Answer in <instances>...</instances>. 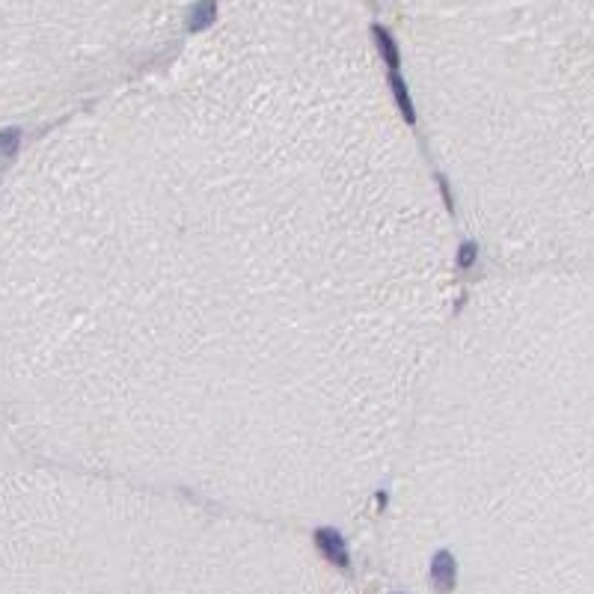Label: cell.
I'll list each match as a JSON object with an SVG mask.
<instances>
[{
    "mask_svg": "<svg viewBox=\"0 0 594 594\" xmlns=\"http://www.w3.org/2000/svg\"><path fill=\"white\" fill-rule=\"evenodd\" d=\"M315 544L321 547V552L327 556L333 564H339V568H348V547H345V538L336 532V529H318L315 532Z\"/></svg>",
    "mask_w": 594,
    "mask_h": 594,
    "instance_id": "cell-1",
    "label": "cell"
},
{
    "mask_svg": "<svg viewBox=\"0 0 594 594\" xmlns=\"http://www.w3.org/2000/svg\"><path fill=\"white\" fill-rule=\"evenodd\" d=\"M431 583H434L437 591H452V586H455V559H452V552L440 550L434 556V562H431Z\"/></svg>",
    "mask_w": 594,
    "mask_h": 594,
    "instance_id": "cell-2",
    "label": "cell"
},
{
    "mask_svg": "<svg viewBox=\"0 0 594 594\" xmlns=\"http://www.w3.org/2000/svg\"><path fill=\"white\" fill-rule=\"evenodd\" d=\"M374 39H377V45H381L384 60H389V69L398 72V51H396L393 36H389V33L384 30V27H374Z\"/></svg>",
    "mask_w": 594,
    "mask_h": 594,
    "instance_id": "cell-3",
    "label": "cell"
},
{
    "mask_svg": "<svg viewBox=\"0 0 594 594\" xmlns=\"http://www.w3.org/2000/svg\"><path fill=\"white\" fill-rule=\"evenodd\" d=\"M15 146H18V131L15 128H9V131L0 134V152L12 155V152H15Z\"/></svg>",
    "mask_w": 594,
    "mask_h": 594,
    "instance_id": "cell-4",
    "label": "cell"
},
{
    "mask_svg": "<svg viewBox=\"0 0 594 594\" xmlns=\"http://www.w3.org/2000/svg\"><path fill=\"white\" fill-rule=\"evenodd\" d=\"M472 255H476V244H464L461 247V265H472Z\"/></svg>",
    "mask_w": 594,
    "mask_h": 594,
    "instance_id": "cell-5",
    "label": "cell"
}]
</instances>
